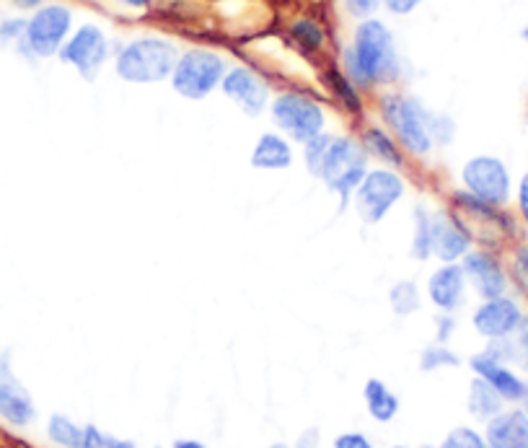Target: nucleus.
<instances>
[{
	"instance_id": "obj_21",
	"label": "nucleus",
	"mask_w": 528,
	"mask_h": 448,
	"mask_svg": "<svg viewBox=\"0 0 528 448\" xmlns=\"http://www.w3.org/2000/svg\"><path fill=\"white\" fill-rule=\"evenodd\" d=\"M500 407H503V397L484 379H474L469 389V412L479 420H492L500 415Z\"/></svg>"
},
{
	"instance_id": "obj_1",
	"label": "nucleus",
	"mask_w": 528,
	"mask_h": 448,
	"mask_svg": "<svg viewBox=\"0 0 528 448\" xmlns=\"http://www.w3.org/2000/svg\"><path fill=\"white\" fill-rule=\"evenodd\" d=\"M345 60L350 76L358 83L391 81L399 70L391 32L376 19H368L358 26L355 42L347 50Z\"/></svg>"
},
{
	"instance_id": "obj_30",
	"label": "nucleus",
	"mask_w": 528,
	"mask_h": 448,
	"mask_svg": "<svg viewBox=\"0 0 528 448\" xmlns=\"http://www.w3.org/2000/svg\"><path fill=\"white\" fill-rule=\"evenodd\" d=\"M443 448H490V446L484 443V438L479 436L477 430L456 428L453 433H448V438L443 441Z\"/></svg>"
},
{
	"instance_id": "obj_38",
	"label": "nucleus",
	"mask_w": 528,
	"mask_h": 448,
	"mask_svg": "<svg viewBox=\"0 0 528 448\" xmlns=\"http://www.w3.org/2000/svg\"><path fill=\"white\" fill-rule=\"evenodd\" d=\"M453 332V319H448V316H443V319H440V340H446L448 335H451Z\"/></svg>"
},
{
	"instance_id": "obj_10",
	"label": "nucleus",
	"mask_w": 528,
	"mask_h": 448,
	"mask_svg": "<svg viewBox=\"0 0 528 448\" xmlns=\"http://www.w3.org/2000/svg\"><path fill=\"white\" fill-rule=\"evenodd\" d=\"M107 55H109L107 37H104V32H101L99 26H91V24L81 26V29L65 42L63 50H60V57H63L65 63L76 65L86 78L94 76L96 70L104 65Z\"/></svg>"
},
{
	"instance_id": "obj_32",
	"label": "nucleus",
	"mask_w": 528,
	"mask_h": 448,
	"mask_svg": "<svg viewBox=\"0 0 528 448\" xmlns=\"http://www.w3.org/2000/svg\"><path fill=\"white\" fill-rule=\"evenodd\" d=\"M381 3H384V0H345L347 11H350L355 19H368V16H373Z\"/></svg>"
},
{
	"instance_id": "obj_15",
	"label": "nucleus",
	"mask_w": 528,
	"mask_h": 448,
	"mask_svg": "<svg viewBox=\"0 0 528 448\" xmlns=\"http://www.w3.org/2000/svg\"><path fill=\"white\" fill-rule=\"evenodd\" d=\"M472 368L477 371L479 379H484L487 384L495 389L497 394L503 399H521L523 397V389H526V384H523L518 376H513V373L508 371V368L500 363V360H495L492 355H477V358L472 360Z\"/></svg>"
},
{
	"instance_id": "obj_23",
	"label": "nucleus",
	"mask_w": 528,
	"mask_h": 448,
	"mask_svg": "<svg viewBox=\"0 0 528 448\" xmlns=\"http://www.w3.org/2000/svg\"><path fill=\"white\" fill-rule=\"evenodd\" d=\"M52 441L57 446L65 448H83V438H86V428H78L73 420H68L65 415H52L50 425H47Z\"/></svg>"
},
{
	"instance_id": "obj_24",
	"label": "nucleus",
	"mask_w": 528,
	"mask_h": 448,
	"mask_svg": "<svg viewBox=\"0 0 528 448\" xmlns=\"http://www.w3.org/2000/svg\"><path fill=\"white\" fill-rule=\"evenodd\" d=\"M365 146L371 148L376 156L384 158V161H391L394 166L402 164V156H399V151L394 148L391 138L386 133H381V130H368V133H365Z\"/></svg>"
},
{
	"instance_id": "obj_39",
	"label": "nucleus",
	"mask_w": 528,
	"mask_h": 448,
	"mask_svg": "<svg viewBox=\"0 0 528 448\" xmlns=\"http://www.w3.org/2000/svg\"><path fill=\"white\" fill-rule=\"evenodd\" d=\"M13 3L19 8H24V11H32V8H37L42 0H13Z\"/></svg>"
},
{
	"instance_id": "obj_34",
	"label": "nucleus",
	"mask_w": 528,
	"mask_h": 448,
	"mask_svg": "<svg viewBox=\"0 0 528 448\" xmlns=\"http://www.w3.org/2000/svg\"><path fill=\"white\" fill-rule=\"evenodd\" d=\"M334 448H373L363 433H345L334 441Z\"/></svg>"
},
{
	"instance_id": "obj_12",
	"label": "nucleus",
	"mask_w": 528,
	"mask_h": 448,
	"mask_svg": "<svg viewBox=\"0 0 528 448\" xmlns=\"http://www.w3.org/2000/svg\"><path fill=\"white\" fill-rule=\"evenodd\" d=\"M464 275L472 280V285L477 288L479 296L484 298H497L503 296L508 288L503 267L497 265L490 254L484 252H466L464 254Z\"/></svg>"
},
{
	"instance_id": "obj_43",
	"label": "nucleus",
	"mask_w": 528,
	"mask_h": 448,
	"mask_svg": "<svg viewBox=\"0 0 528 448\" xmlns=\"http://www.w3.org/2000/svg\"><path fill=\"white\" fill-rule=\"evenodd\" d=\"M523 39H526V42H528V26H526V29H523Z\"/></svg>"
},
{
	"instance_id": "obj_41",
	"label": "nucleus",
	"mask_w": 528,
	"mask_h": 448,
	"mask_svg": "<svg viewBox=\"0 0 528 448\" xmlns=\"http://www.w3.org/2000/svg\"><path fill=\"white\" fill-rule=\"evenodd\" d=\"M122 3H127V6H132V8H145L151 0H122Z\"/></svg>"
},
{
	"instance_id": "obj_8",
	"label": "nucleus",
	"mask_w": 528,
	"mask_h": 448,
	"mask_svg": "<svg viewBox=\"0 0 528 448\" xmlns=\"http://www.w3.org/2000/svg\"><path fill=\"white\" fill-rule=\"evenodd\" d=\"M355 192H358V210L363 215V221L378 223L394 208V202L402 197L404 184L394 171L376 169L365 171L363 182H360V187Z\"/></svg>"
},
{
	"instance_id": "obj_20",
	"label": "nucleus",
	"mask_w": 528,
	"mask_h": 448,
	"mask_svg": "<svg viewBox=\"0 0 528 448\" xmlns=\"http://www.w3.org/2000/svg\"><path fill=\"white\" fill-rule=\"evenodd\" d=\"M487 355H492L495 360H513L523 371H528V319H521V324L516 327V332L503 340H495Z\"/></svg>"
},
{
	"instance_id": "obj_33",
	"label": "nucleus",
	"mask_w": 528,
	"mask_h": 448,
	"mask_svg": "<svg viewBox=\"0 0 528 448\" xmlns=\"http://www.w3.org/2000/svg\"><path fill=\"white\" fill-rule=\"evenodd\" d=\"M26 37V21L11 19L0 26V39L3 42H13V39H24Z\"/></svg>"
},
{
	"instance_id": "obj_18",
	"label": "nucleus",
	"mask_w": 528,
	"mask_h": 448,
	"mask_svg": "<svg viewBox=\"0 0 528 448\" xmlns=\"http://www.w3.org/2000/svg\"><path fill=\"white\" fill-rule=\"evenodd\" d=\"M430 228H433V252L443 262H453V259L464 257L469 252V236L461 231V226L448 221L446 215H435L430 221Z\"/></svg>"
},
{
	"instance_id": "obj_25",
	"label": "nucleus",
	"mask_w": 528,
	"mask_h": 448,
	"mask_svg": "<svg viewBox=\"0 0 528 448\" xmlns=\"http://www.w3.org/2000/svg\"><path fill=\"white\" fill-rule=\"evenodd\" d=\"M332 140L329 135H316V138L306 140V166L314 171L316 177H321V166H324V158H327L329 146H332Z\"/></svg>"
},
{
	"instance_id": "obj_44",
	"label": "nucleus",
	"mask_w": 528,
	"mask_h": 448,
	"mask_svg": "<svg viewBox=\"0 0 528 448\" xmlns=\"http://www.w3.org/2000/svg\"><path fill=\"white\" fill-rule=\"evenodd\" d=\"M0 384H3V373H0Z\"/></svg>"
},
{
	"instance_id": "obj_40",
	"label": "nucleus",
	"mask_w": 528,
	"mask_h": 448,
	"mask_svg": "<svg viewBox=\"0 0 528 448\" xmlns=\"http://www.w3.org/2000/svg\"><path fill=\"white\" fill-rule=\"evenodd\" d=\"M174 448H205V446H202V443H197V441H176Z\"/></svg>"
},
{
	"instance_id": "obj_19",
	"label": "nucleus",
	"mask_w": 528,
	"mask_h": 448,
	"mask_svg": "<svg viewBox=\"0 0 528 448\" xmlns=\"http://www.w3.org/2000/svg\"><path fill=\"white\" fill-rule=\"evenodd\" d=\"M252 164L257 169H288L293 164V153L280 135H262L252 153Z\"/></svg>"
},
{
	"instance_id": "obj_47",
	"label": "nucleus",
	"mask_w": 528,
	"mask_h": 448,
	"mask_svg": "<svg viewBox=\"0 0 528 448\" xmlns=\"http://www.w3.org/2000/svg\"><path fill=\"white\" fill-rule=\"evenodd\" d=\"M425 448H430V446H425Z\"/></svg>"
},
{
	"instance_id": "obj_31",
	"label": "nucleus",
	"mask_w": 528,
	"mask_h": 448,
	"mask_svg": "<svg viewBox=\"0 0 528 448\" xmlns=\"http://www.w3.org/2000/svg\"><path fill=\"white\" fill-rule=\"evenodd\" d=\"M456 363H459V358L453 353H448L446 348H430L422 355V368H425V371H435V368L440 366H456Z\"/></svg>"
},
{
	"instance_id": "obj_42",
	"label": "nucleus",
	"mask_w": 528,
	"mask_h": 448,
	"mask_svg": "<svg viewBox=\"0 0 528 448\" xmlns=\"http://www.w3.org/2000/svg\"><path fill=\"white\" fill-rule=\"evenodd\" d=\"M523 410H526V415H528V384H526V389H523Z\"/></svg>"
},
{
	"instance_id": "obj_46",
	"label": "nucleus",
	"mask_w": 528,
	"mask_h": 448,
	"mask_svg": "<svg viewBox=\"0 0 528 448\" xmlns=\"http://www.w3.org/2000/svg\"><path fill=\"white\" fill-rule=\"evenodd\" d=\"M394 448H404V446H394Z\"/></svg>"
},
{
	"instance_id": "obj_16",
	"label": "nucleus",
	"mask_w": 528,
	"mask_h": 448,
	"mask_svg": "<svg viewBox=\"0 0 528 448\" xmlns=\"http://www.w3.org/2000/svg\"><path fill=\"white\" fill-rule=\"evenodd\" d=\"M464 285H466L464 267L446 265L440 267L433 278H430L428 291L438 309L453 311L461 303V296H464Z\"/></svg>"
},
{
	"instance_id": "obj_26",
	"label": "nucleus",
	"mask_w": 528,
	"mask_h": 448,
	"mask_svg": "<svg viewBox=\"0 0 528 448\" xmlns=\"http://www.w3.org/2000/svg\"><path fill=\"white\" fill-rule=\"evenodd\" d=\"M415 257L428 259L433 252V228H430V218L425 215V210H417V228H415Z\"/></svg>"
},
{
	"instance_id": "obj_11",
	"label": "nucleus",
	"mask_w": 528,
	"mask_h": 448,
	"mask_svg": "<svg viewBox=\"0 0 528 448\" xmlns=\"http://www.w3.org/2000/svg\"><path fill=\"white\" fill-rule=\"evenodd\" d=\"M523 314L516 303L510 298H487L474 314V327L479 335H484L487 340H503V337L513 335L516 327L521 324Z\"/></svg>"
},
{
	"instance_id": "obj_13",
	"label": "nucleus",
	"mask_w": 528,
	"mask_h": 448,
	"mask_svg": "<svg viewBox=\"0 0 528 448\" xmlns=\"http://www.w3.org/2000/svg\"><path fill=\"white\" fill-rule=\"evenodd\" d=\"M223 91L246 114H259L267 104V86L246 68H233L228 76H223Z\"/></svg>"
},
{
	"instance_id": "obj_22",
	"label": "nucleus",
	"mask_w": 528,
	"mask_h": 448,
	"mask_svg": "<svg viewBox=\"0 0 528 448\" xmlns=\"http://www.w3.org/2000/svg\"><path fill=\"white\" fill-rule=\"evenodd\" d=\"M365 404H368V412L376 417L378 423H389L391 417L399 412V399L378 379H371L365 384Z\"/></svg>"
},
{
	"instance_id": "obj_45",
	"label": "nucleus",
	"mask_w": 528,
	"mask_h": 448,
	"mask_svg": "<svg viewBox=\"0 0 528 448\" xmlns=\"http://www.w3.org/2000/svg\"><path fill=\"white\" fill-rule=\"evenodd\" d=\"M272 448H285V446H272Z\"/></svg>"
},
{
	"instance_id": "obj_2",
	"label": "nucleus",
	"mask_w": 528,
	"mask_h": 448,
	"mask_svg": "<svg viewBox=\"0 0 528 448\" xmlns=\"http://www.w3.org/2000/svg\"><path fill=\"white\" fill-rule=\"evenodd\" d=\"M176 47L166 39H135L117 57V76L130 83H158L176 68Z\"/></svg>"
},
{
	"instance_id": "obj_27",
	"label": "nucleus",
	"mask_w": 528,
	"mask_h": 448,
	"mask_svg": "<svg viewBox=\"0 0 528 448\" xmlns=\"http://www.w3.org/2000/svg\"><path fill=\"white\" fill-rule=\"evenodd\" d=\"M391 306H394L396 314H409L420 306V296H417V288L412 283H399L391 291Z\"/></svg>"
},
{
	"instance_id": "obj_9",
	"label": "nucleus",
	"mask_w": 528,
	"mask_h": 448,
	"mask_svg": "<svg viewBox=\"0 0 528 448\" xmlns=\"http://www.w3.org/2000/svg\"><path fill=\"white\" fill-rule=\"evenodd\" d=\"M464 184L477 200L487 205H505L510 197L508 169L500 158L477 156L464 166Z\"/></svg>"
},
{
	"instance_id": "obj_35",
	"label": "nucleus",
	"mask_w": 528,
	"mask_h": 448,
	"mask_svg": "<svg viewBox=\"0 0 528 448\" xmlns=\"http://www.w3.org/2000/svg\"><path fill=\"white\" fill-rule=\"evenodd\" d=\"M516 280L523 291H528V249H521L516 257Z\"/></svg>"
},
{
	"instance_id": "obj_17",
	"label": "nucleus",
	"mask_w": 528,
	"mask_h": 448,
	"mask_svg": "<svg viewBox=\"0 0 528 448\" xmlns=\"http://www.w3.org/2000/svg\"><path fill=\"white\" fill-rule=\"evenodd\" d=\"M34 415H37V410H34L32 397L24 386L13 379L3 381L0 384V417L6 423L16 425V428H24V425L32 423Z\"/></svg>"
},
{
	"instance_id": "obj_37",
	"label": "nucleus",
	"mask_w": 528,
	"mask_h": 448,
	"mask_svg": "<svg viewBox=\"0 0 528 448\" xmlns=\"http://www.w3.org/2000/svg\"><path fill=\"white\" fill-rule=\"evenodd\" d=\"M518 208H521L523 221L528 223V177L523 179L521 187H518Z\"/></svg>"
},
{
	"instance_id": "obj_29",
	"label": "nucleus",
	"mask_w": 528,
	"mask_h": 448,
	"mask_svg": "<svg viewBox=\"0 0 528 448\" xmlns=\"http://www.w3.org/2000/svg\"><path fill=\"white\" fill-rule=\"evenodd\" d=\"M83 448H138L132 441H122V438L107 436L104 430L88 425L86 438H83Z\"/></svg>"
},
{
	"instance_id": "obj_3",
	"label": "nucleus",
	"mask_w": 528,
	"mask_h": 448,
	"mask_svg": "<svg viewBox=\"0 0 528 448\" xmlns=\"http://www.w3.org/2000/svg\"><path fill=\"white\" fill-rule=\"evenodd\" d=\"M384 117L399 138V143L409 153L425 156L433 148L435 120H430V114L425 112V107L417 99H412V96H386Z\"/></svg>"
},
{
	"instance_id": "obj_28",
	"label": "nucleus",
	"mask_w": 528,
	"mask_h": 448,
	"mask_svg": "<svg viewBox=\"0 0 528 448\" xmlns=\"http://www.w3.org/2000/svg\"><path fill=\"white\" fill-rule=\"evenodd\" d=\"M293 37H296L298 45L303 47V50H316V47H321V42H324V32H321L319 26L314 24L311 19H303L298 21L296 26H293Z\"/></svg>"
},
{
	"instance_id": "obj_36",
	"label": "nucleus",
	"mask_w": 528,
	"mask_h": 448,
	"mask_svg": "<svg viewBox=\"0 0 528 448\" xmlns=\"http://www.w3.org/2000/svg\"><path fill=\"white\" fill-rule=\"evenodd\" d=\"M384 3L391 13H396V16H404V13L415 11L422 0H384Z\"/></svg>"
},
{
	"instance_id": "obj_14",
	"label": "nucleus",
	"mask_w": 528,
	"mask_h": 448,
	"mask_svg": "<svg viewBox=\"0 0 528 448\" xmlns=\"http://www.w3.org/2000/svg\"><path fill=\"white\" fill-rule=\"evenodd\" d=\"M490 448H528V415L526 412H500L487 425Z\"/></svg>"
},
{
	"instance_id": "obj_4",
	"label": "nucleus",
	"mask_w": 528,
	"mask_h": 448,
	"mask_svg": "<svg viewBox=\"0 0 528 448\" xmlns=\"http://www.w3.org/2000/svg\"><path fill=\"white\" fill-rule=\"evenodd\" d=\"M226 76V63L210 50H189L176 60V68L171 73L176 94L184 99H205L210 91L223 83Z\"/></svg>"
},
{
	"instance_id": "obj_6",
	"label": "nucleus",
	"mask_w": 528,
	"mask_h": 448,
	"mask_svg": "<svg viewBox=\"0 0 528 448\" xmlns=\"http://www.w3.org/2000/svg\"><path fill=\"white\" fill-rule=\"evenodd\" d=\"M272 117H275L277 127L285 130L298 143L316 138L324 127V112H321L319 104L298 94L277 96L275 104H272Z\"/></svg>"
},
{
	"instance_id": "obj_7",
	"label": "nucleus",
	"mask_w": 528,
	"mask_h": 448,
	"mask_svg": "<svg viewBox=\"0 0 528 448\" xmlns=\"http://www.w3.org/2000/svg\"><path fill=\"white\" fill-rule=\"evenodd\" d=\"M70 11L65 6H44L26 21V47L39 57H50L63 50L70 32Z\"/></svg>"
},
{
	"instance_id": "obj_5",
	"label": "nucleus",
	"mask_w": 528,
	"mask_h": 448,
	"mask_svg": "<svg viewBox=\"0 0 528 448\" xmlns=\"http://www.w3.org/2000/svg\"><path fill=\"white\" fill-rule=\"evenodd\" d=\"M365 177V158L360 148L352 140L334 138L329 146L324 166H321V179L327 182L332 192L342 197V202L350 200V195L360 187Z\"/></svg>"
}]
</instances>
